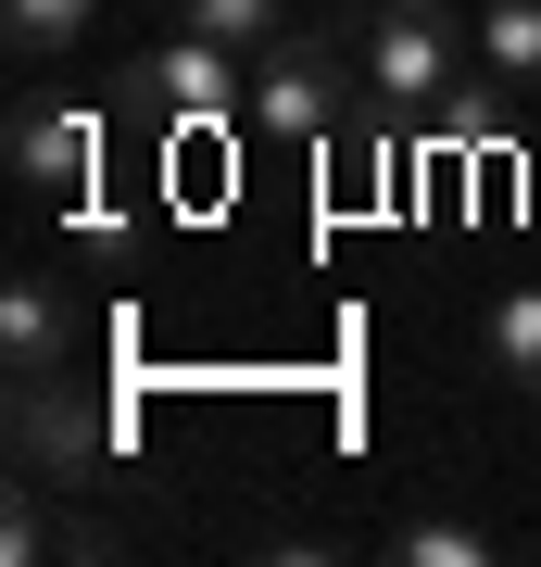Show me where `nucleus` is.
<instances>
[{"instance_id": "f03ea898", "label": "nucleus", "mask_w": 541, "mask_h": 567, "mask_svg": "<svg viewBox=\"0 0 541 567\" xmlns=\"http://www.w3.org/2000/svg\"><path fill=\"white\" fill-rule=\"evenodd\" d=\"M126 442V416L101 404V391H76V365L63 379H13V480H39V492H76L101 480Z\"/></svg>"}, {"instance_id": "1a4fd4ad", "label": "nucleus", "mask_w": 541, "mask_h": 567, "mask_svg": "<svg viewBox=\"0 0 541 567\" xmlns=\"http://www.w3.org/2000/svg\"><path fill=\"white\" fill-rule=\"evenodd\" d=\"M89 13L101 0H0V39H13V63H63L89 39Z\"/></svg>"}, {"instance_id": "6e6552de", "label": "nucleus", "mask_w": 541, "mask_h": 567, "mask_svg": "<svg viewBox=\"0 0 541 567\" xmlns=\"http://www.w3.org/2000/svg\"><path fill=\"white\" fill-rule=\"evenodd\" d=\"M479 353H491V379H503V391H529V404H541V290H491Z\"/></svg>"}, {"instance_id": "9d476101", "label": "nucleus", "mask_w": 541, "mask_h": 567, "mask_svg": "<svg viewBox=\"0 0 541 567\" xmlns=\"http://www.w3.org/2000/svg\"><path fill=\"white\" fill-rule=\"evenodd\" d=\"M378 555H391V567H491V529H466V517H403Z\"/></svg>"}, {"instance_id": "f257e3e1", "label": "nucleus", "mask_w": 541, "mask_h": 567, "mask_svg": "<svg viewBox=\"0 0 541 567\" xmlns=\"http://www.w3.org/2000/svg\"><path fill=\"white\" fill-rule=\"evenodd\" d=\"M365 102H378V89H365V51L315 39V25H278V39L252 51V126H278V140H341Z\"/></svg>"}, {"instance_id": "f8f14e48", "label": "nucleus", "mask_w": 541, "mask_h": 567, "mask_svg": "<svg viewBox=\"0 0 541 567\" xmlns=\"http://www.w3.org/2000/svg\"><path fill=\"white\" fill-rule=\"evenodd\" d=\"M51 555H76V567H101V555H114V529H101V517H51Z\"/></svg>"}, {"instance_id": "9b49d317", "label": "nucleus", "mask_w": 541, "mask_h": 567, "mask_svg": "<svg viewBox=\"0 0 541 567\" xmlns=\"http://www.w3.org/2000/svg\"><path fill=\"white\" fill-rule=\"evenodd\" d=\"M177 25H201V39H227V51H264L290 25V0H177Z\"/></svg>"}, {"instance_id": "7ed1b4c3", "label": "nucleus", "mask_w": 541, "mask_h": 567, "mask_svg": "<svg viewBox=\"0 0 541 567\" xmlns=\"http://www.w3.org/2000/svg\"><path fill=\"white\" fill-rule=\"evenodd\" d=\"M353 51H365V89H378V102H403V114H441L454 76L479 63V39H466L441 0H378Z\"/></svg>"}, {"instance_id": "423d86ee", "label": "nucleus", "mask_w": 541, "mask_h": 567, "mask_svg": "<svg viewBox=\"0 0 541 567\" xmlns=\"http://www.w3.org/2000/svg\"><path fill=\"white\" fill-rule=\"evenodd\" d=\"M0 365L13 379H63L76 365V290L63 278H13L0 290Z\"/></svg>"}, {"instance_id": "20e7f679", "label": "nucleus", "mask_w": 541, "mask_h": 567, "mask_svg": "<svg viewBox=\"0 0 541 567\" xmlns=\"http://www.w3.org/2000/svg\"><path fill=\"white\" fill-rule=\"evenodd\" d=\"M126 89H139L164 126H215V114H240V102H252V63L227 51V39H201V25H177L152 63H126Z\"/></svg>"}, {"instance_id": "0eeeda50", "label": "nucleus", "mask_w": 541, "mask_h": 567, "mask_svg": "<svg viewBox=\"0 0 541 567\" xmlns=\"http://www.w3.org/2000/svg\"><path fill=\"white\" fill-rule=\"evenodd\" d=\"M479 76L541 102V0H479Z\"/></svg>"}, {"instance_id": "39448f33", "label": "nucleus", "mask_w": 541, "mask_h": 567, "mask_svg": "<svg viewBox=\"0 0 541 567\" xmlns=\"http://www.w3.org/2000/svg\"><path fill=\"white\" fill-rule=\"evenodd\" d=\"M0 152H13L25 189H89V177H101V114H89V102H51V89H25L13 126H0Z\"/></svg>"}]
</instances>
